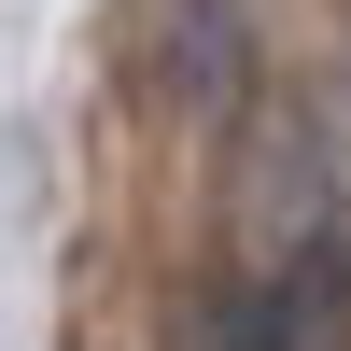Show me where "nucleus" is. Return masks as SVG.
<instances>
[{
	"label": "nucleus",
	"mask_w": 351,
	"mask_h": 351,
	"mask_svg": "<svg viewBox=\"0 0 351 351\" xmlns=\"http://www.w3.org/2000/svg\"><path fill=\"white\" fill-rule=\"evenodd\" d=\"M183 351H351V239L324 225V239H295L281 267L225 281Z\"/></svg>",
	"instance_id": "f257e3e1"
}]
</instances>
